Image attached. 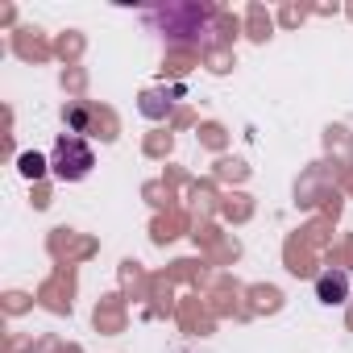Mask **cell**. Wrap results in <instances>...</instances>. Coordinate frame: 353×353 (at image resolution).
I'll return each mask as SVG.
<instances>
[{"label":"cell","mask_w":353,"mask_h":353,"mask_svg":"<svg viewBox=\"0 0 353 353\" xmlns=\"http://www.w3.org/2000/svg\"><path fill=\"white\" fill-rule=\"evenodd\" d=\"M50 166H54V174H59L63 183H79V179H88V174H92V166H96V154H92V145H88L83 137H75V133H63V137L54 141Z\"/></svg>","instance_id":"obj_1"},{"label":"cell","mask_w":353,"mask_h":353,"mask_svg":"<svg viewBox=\"0 0 353 353\" xmlns=\"http://www.w3.org/2000/svg\"><path fill=\"white\" fill-rule=\"evenodd\" d=\"M345 295H349V279H345L341 270H324V274L316 279V299H320V303L336 307V303H345Z\"/></svg>","instance_id":"obj_2"},{"label":"cell","mask_w":353,"mask_h":353,"mask_svg":"<svg viewBox=\"0 0 353 353\" xmlns=\"http://www.w3.org/2000/svg\"><path fill=\"white\" fill-rule=\"evenodd\" d=\"M17 170L26 174V179H42V174H46V158L30 150V154H21V158H17Z\"/></svg>","instance_id":"obj_3"}]
</instances>
